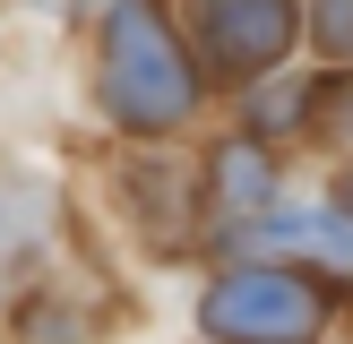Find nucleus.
Returning <instances> with one entry per match:
<instances>
[{
  "label": "nucleus",
  "instance_id": "1",
  "mask_svg": "<svg viewBox=\"0 0 353 344\" xmlns=\"http://www.w3.org/2000/svg\"><path fill=\"white\" fill-rule=\"evenodd\" d=\"M103 103L138 138H164L199 112V69L155 0H112L103 17Z\"/></svg>",
  "mask_w": 353,
  "mask_h": 344
},
{
  "label": "nucleus",
  "instance_id": "2",
  "mask_svg": "<svg viewBox=\"0 0 353 344\" xmlns=\"http://www.w3.org/2000/svg\"><path fill=\"white\" fill-rule=\"evenodd\" d=\"M319 319H327V292L293 267H233L199 301V327L216 344H302L319 336Z\"/></svg>",
  "mask_w": 353,
  "mask_h": 344
},
{
  "label": "nucleus",
  "instance_id": "3",
  "mask_svg": "<svg viewBox=\"0 0 353 344\" xmlns=\"http://www.w3.org/2000/svg\"><path fill=\"white\" fill-rule=\"evenodd\" d=\"M190 17H199V43L224 78H259L293 43V0H190Z\"/></svg>",
  "mask_w": 353,
  "mask_h": 344
},
{
  "label": "nucleus",
  "instance_id": "4",
  "mask_svg": "<svg viewBox=\"0 0 353 344\" xmlns=\"http://www.w3.org/2000/svg\"><path fill=\"white\" fill-rule=\"evenodd\" d=\"M250 241H259V250H285V258H310V267H327V275H353V215H345V206L259 215Z\"/></svg>",
  "mask_w": 353,
  "mask_h": 344
},
{
  "label": "nucleus",
  "instance_id": "5",
  "mask_svg": "<svg viewBox=\"0 0 353 344\" xmlns=\"http://www.w3.org/2000/svg\"><path fill=\"white\" fill-rule=\"evenodd\" d=\"M268 198H276V164H268V147H224L216 155V215H233L241 233H250L259 215H268Z\"/></svg>",
  "mask_w": 353,
  "mask_h": 344
},
{
  "label": "nucleus",
  "instance_id": "6",
  "mask_svg": "<svg viewBox=\"0 0 353 344\" xmlns=\"http://www.w3.org/2000/svg\"><path fill=\"white\" fill-rule=\"evenodd\" d=\"M310 34H319V52L353 61V0H310Z\"/></svg>",
  "mask_w": 353,
  "mask_h": 344
},
{
  "label": "nucleus",
  "instance_id": "7",
  "mask_svg": "<svg viewBox=\"0 0 353 344\" xmlns=\"http://www.w3.org/2000/svg\"><path fill=\"white\" fill-rule=\"evenodd\" d=\"M302 103H310L302 78H293V86H259V95H250V120H259V129H276V120H293Z\"/></svg>",
  "mask_w": 353,
  "mask_h": 344
}]
</instances>
